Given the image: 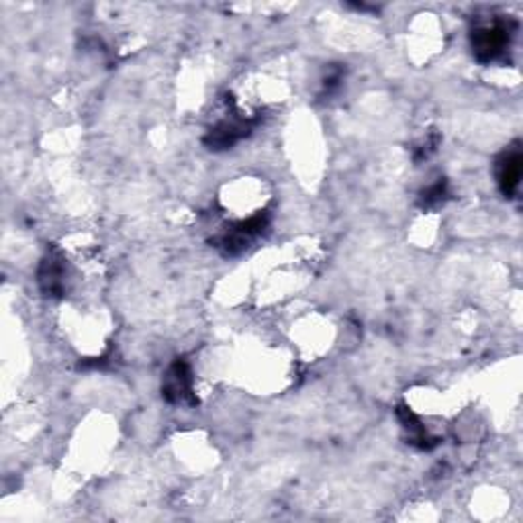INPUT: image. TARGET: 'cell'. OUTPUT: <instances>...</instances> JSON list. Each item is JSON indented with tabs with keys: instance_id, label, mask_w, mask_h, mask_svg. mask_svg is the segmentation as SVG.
Wrapping results in <instances>:
<instances>
[{
	"instance_id": "6da1fadb",
	"label": "cell",
	"mask_w": 523,
	"mask_h": 523,
	"mask_svg": "<svg viewBox=\"0 0 523 523\" xmlns=\"http://www.w3.org/2000/svg\"><path fill=\"white\" fill-rule=\"evenodd\" d=\"M513 35L509 21H493L472 31V53L482 63L501 58Z\"/></svg>"
},
{
	"instance_id": "7a4b0ae2",
	"label": "cell",
	"mask_w": 523,
	"mask_h": 523,
	"mask_svg": "<svg viewBox=\"0 0 523 523\" xmlns=\"http://www.w3.org/2000/svg\"><path fill=\"white\" fill-rule=\"evenodd\" d=\"M162 393L170 403L193 401V375L185 360H176L166 372Z\"/></svg>"
},
{
	"instance_id": "3957f363",
	"label": "cell",
	"mask_w": 523,
	"mask_h": 523,
	"mask_svg": "<svg viewBox=\"0 0 523 523\" xmlns=\"http://www.w3.org/2000/svg\"><path fill=\"white\" fill-rule=\"evenodd\" d=\"M521 170H523V157L519 147H513L509 152H505L497 162V182L501 193L511 199L518 193L519 182H521Z\"/></svg>"
},
{
	"instance_id": "277c9868",
	"label": "cell",
	"mask_w": 523,
	"mask_h": 523,
	"mask_svg": "<svg viewBox=\"0 0 523 523\" xmlns=\"http://www.w3.org/2000/svg\"><path fill=\"white\" fill-rule=\"evenodd\" d=\"M443 196H446V182H438V185H433V186L423 195V203H425V204L442 203Z\"/></svg>"
}]
</instances>
